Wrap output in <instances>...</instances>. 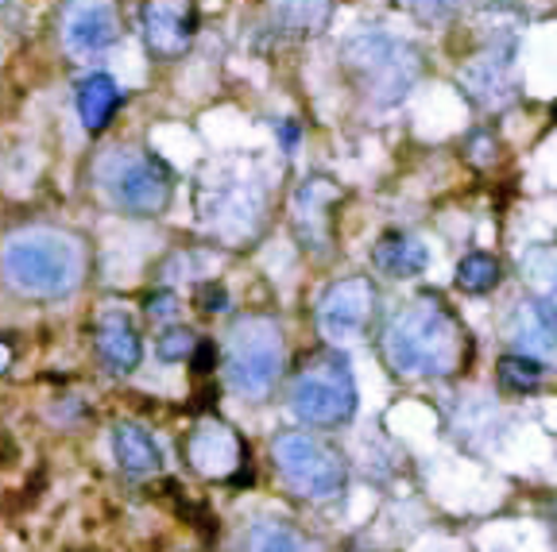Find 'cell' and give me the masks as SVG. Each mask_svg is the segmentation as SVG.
Returning <instances> with one entry per match:
<instances>
[{
	"label": "cell",
	"instance_id": "30",
	"mask_svg": "<svg viewBox=\"0 0 557 552\" xmlns=\"http://www.w3.org/2000/svg\"><path fill=\"white\" fill-rule=\"evenodd\" d=\"M353 552H371V549H353Z\"/></svg>",
	"mask_w": 557,
	"mask_h": 552
},
{
	"label": "cell",
	"instance_id": "20",
	"mask_svg": "<svg viewBox=\"0 0 557 552\" xmlns=\"http://www.w3.org/2000/svg\"><path fill=\"white\" fill-rule=\"evenodd\" d=\"M499 279H504V267L488 252H469L457 264V286L465 294H488V290L499 286Z\"/></svg>",
	"mask_w": 557,
	"mask_h": 552
},
{
	"label": "cell",
	"instance_id": "5",
	"mask_svg": "<svg viewBox=\"0 0 557 552\" xmlns=\"http://www.w3.org/2000/svg\"><path fill=\"white\" fill-rule=\"evenodd\" d=\"M93 175H98V185L109 202L124 213H136V217L163 213L170 205V193H175V178H170L167 163L140 147L105 151Z\"/></svg>",
	"mask_w": 557,
	"mask_h": 552
},
{
	"label": "cell",
	"instance_id": "23",
	"mask_svg": "<svg viewBox=\"0 0 557 552\" xmlns=\"http://www.w3.org/2000/svg\"><path fill=\"white\" fill-rule=\"evenodd\" d=\"M403 4H407L422 24H445V20H453L460 9V0H403Z\"/></svg>",
	"mask_w": 557,
	"mask_h": 552
},
{
	"label": "cell",
	"instance_id": "24",
	"mask_svg": "<svg viewBox=\"0 0 557 552\" xmlns=\"http://www.w3.org/2000/svg\"><path fill=\"white\" fill-rule=\"evenodd\" d=\"M143 313H148L151 321H175V317L182 313V298H178L175 290H155V294L143 298Z\"/></svg>",
	"mask_w": 557,
	"mask_h": 552
},
{
	"label": "cell",
	"instance_id": "16",
	"mask_svg": "<svg viewBox=\"0 0 557 552\" xmlns=\"http://www.w3.org/2000/svg\"><path fill=\"white\" fill-rule=\"evenodd\" d=\"M74 105H78V120L86 124V132H101L109 128L116 116V108L124 105V93L109 74H86L78 81V93H74Z\"/></svg>",
	"mask_w": 557,
	"mask_h": 552
},
{
	"label": "cell",
	"instance_id": "13",
	"mask_svg": "<svg viewBox=\"0 0 557 552\" xmlns=\"http://www.w3.org/2000/svg\"><path fill=\"white\" fill-rule=\"evenodd\" d=\"M341 202V190H337L329 178H306L302 190L294 193V229L299 240L309 247H326L333 236V220L326 213H333V205Z\"/></svg>",
	"mask_w": 557,
	"mask_h": 552
},
{
	"label": "cell",
	"instance_id": "18",
	"mask_svg": "<svg viewBox=\"0 0 557 552\" xmlns=\"http://www.w3.org/2000/svg\"><path fill=\"white\" fill-rule=\"evenodd\" d=\"M271 12L294 36H314L329 20V0H271Z\"/></svg>",
	"mask_w": 557,
	"mask_h": 552
},
{
	"label": "cell",
	"instance_id": "28",
	"mask_svg": "<svg viewBox=\"0 0 557 552\" xmlns=\"http://www.w3.org/2000/svg\"><path fill=\"white\" fill-rule=\"evenodd\" d=\"M549 306H557V271H554V286H549Z\"/></svg>",
	"mask_w": 557,
	"mask_h": 552
},
{
	"label": "cell",
	"instance_id": "26",
	"mask_svg": "<svg viewBox=\"0 0 557 552\" xmlns=\"http://www.w3.org/2000/svg\"><path fill=\"white\" fill-rule=\"evenodd\" d=\"M194 306L202 309V313H225V309H229V290H225L221 282H198Z\"/></svg>",
	"mask_w": 557,
	"mask_h": 552
},
{
	"label": "cell",
	"instance_id": "14",
	"mask_svg": "<svg viewBox=\"0 0 557 552\" xmlns=\"http://www.w3.org/2000/svg\"><path fill=\"white\" fill-rule=\"evenodd\" d=\"M507 333L534 360H557V306H549V301H522V306H515Z\"/></svg>",
	"mask_w": 557,
	"mask_h": 552
},
{
	"label": "cell",
	"instance_id": "2",
	"mask_svg": "<svg viewBox=\"0 0 557 552\" xmlns=\"http://www.w3.org/2000/svg\"><path fill=\"white\" fill-rule=\"evenodd\" d=\"M465 356L469 333L442 301L422 298L383 324V360L395 375H453Z\"/></svg>",
	"mask_w": 557,
	"mask_h": 552
},
{
	"label": "cell",
	"instance_id": "21",
	"mask_svg": "<svg viewBox=\"0 0 557 552\" xmlns=\"http://www.w3.org/2000/svg\"><path fill=\"white\" fill-rule=\"evenodd\" d=\"M248 552H314L302 534H294L283 522H259L248 534Z\"/></svg>",
	"mask_w": 557,
	"mask_h": 552
},
{
	"label": "cell",
	"instance_id": "15",
	"mask_svg": "<svg viewBox=\"0 0 557 552\" xmlns=\"http://www.w3.org/2000/svg\"><path fill=\"white\" fill-rule=\"evenodd\" d=\"M371 264L388 279H418L430 267V252L410 232H383L371 247Z\"/></svg>",
	"mask_w": 557,
	"mask_h": 552
},
{
	"label": "cell",
	"instance_id": "29",
	"mask_svg": "<svg viewBox=\"0 0 557 552\" xmlns=\"http://www.w3.org/2000/svg\"><path fill=\"white\" fill-rule=\"evenodd\" d=\"M549 514H554V522H557V499H554V502H549Z\"/></svg>",
	"mask_w": 557,
	"mask_h": 552
},
{
	"label": "cell",
	"instance_id": "11",
	"mask_svg": "<svg viewBox=\"0 0 557 552\" xmlns=\"http://www.w3.org/2000/svg\"><path fill=\"white\" fill-rule=\"evenodd\" d=\"M140 24L151 54L178 59V54L190 51L198 36V9L194 0H148L140 12Z\"/></svg>",
	"mask_w": 557,
	"mask_h": 552
},
{
	"label": "cell",
	"instance_id": "8",
	"mask_svg": "<svg viewBox=\"0 0 557 552\" xmlns=\"http://www.w3.org/2000/svg\"><path fill=\"white\" fill-rule=\"evenodd\" d=\"M371 313H376V286L371 279H337L333 286H326V294L318 298V333L326 336L333 348L341 344H353L364 336V329L371 324Z\"/></svg>",
	"mask_w": 557,
	"mask_h": 552
},
{
	"label": "cell",
	"instance_id": "17",
	"mask_svg": "<svg viewBox=\"0 0 557 552\" xmlns=\"http://www.w3.org/2000/svg\"><path fill=\"white\" fill-rule=\"evenodd\" d=\"M113 457L128 475H151L160 472L163 464V452L155 445V437L143 425H136V421H121L113 429Z\"/></svg>",
	"mask_w": 557,
	"mask_h": 552
},
{
	"label": "cell",
	"instance_id": "4",
	"mask_svg": "<svg viewBox=\"0 0 557 552\" xmlns=\"http://www.w3.org/2000/svg\"><path fill=\"white\" fill-rule=\"evenodd\" d=\"M356 406H360V390H356L353 363L341 348L309 356L291 383V410L318 429H337L353 421Z\"/></svg>",
	"mask_w": 557,
	"mask_h": 552
},
{
	"label": "cell",
	"instance_id": "3",
	"mask_svg": "<svg viewBox=\"0 0 557 552\" xmlns=\"http://www.w3.org/2000/svg\"><path fill=\"white\" fill-rule=\"evenodd\" d=\"M341 62L376 108L398 105L422 74V54L388 31H356L341 43Z\"/></svg>",
	"mask_w": 557,
	"mask_h": 552
},
{
	"label": "cell",
	"instance_id": "25",
	"mask_svg": "<svg viewBox=\"0 0 557 552\" xmlns=\"http://www.w3.org/2000/svg\"><path fill=\"white\" fill-rule=\"evenodd\" d=\"M465 147H469V158L477 163V167H492L495 158H499V140H495V132H488V128L472 132Z\"/></svg>",
	"mask_w": 557,
	"mask_h": 552
},
{
	"label": "cell",
	"instance_id": "10",
	"mask_svg": "<svg viewBox=\"0 0 557 552\" xmlns=\"http://www.w3.org/2000/svg\"><path fill=\"white\" fill-rule=\"evenodd\" d=\"M59 27L66 54L98 59L121 39V12H116V0H66Z\"/></svg>",
	"mask_w": 557,
	"mask_h": 552
},
{
	"label": "cell",
	"instance_id": "12",
	"mask_svg": "<svg viewBox=\"0 0 557 552\" xmlns=\"http://www.w3.org/2000/svg\"><path fill=\"white\" fill-rule=\"evenodd\" d=\"M93 348H98L101 363L116 375H132L143 360L140 333L124 309H101L98 324H93Z\"/></svg>",
	"mask_w": 557,
	"mask_h": 552
},
{
	"label": "cell",
	"instance_id": "7",
	"mask_svg": "<svg viewBox=\"0 0 557 552\" xmlns=\"http://www.w3.org/2000/svg\"><path fill=\"white\" fill-rule=\"evenodd\" d=\"M275 467L283 475V483L294 495L314 502H329L345 491L349 467L337 448L318 440L314 433H283L271 445Z\"/></svg>",
	"mask_w": 557,
	"mask_h": 552
},
{
	"label": "cell",
	"instance_id": "1",
	"mask_svg": "<svg viewBox=\"0 0 557 552\" xmlns=\"http://www.w3.org/2000/svg\"><path fill=\"white\" fill-rule=\"evenodd\" d=\"M0 271L9 286L24 298L59 301L71 298L86 279V244L66 229L31 224L4 240L0 247Z\"/></svg>",
	"mask_w": 557,
	"mask_h": 552
},
{
	"label": "cell",
	"instance_id": "27",
	"mask_svg": "<svg viewBox=\"0 0 557 552\" xmlns=\"http://www.w3.org/2000/svg\"><path fill=\"white\" fill-rule=\"evenodd\" d=\"M9 363H12V348H9V344H0V371L9 368Z\"/></svg>",
	"mask_w": 557,
	"mask_h": 552
},
{
	"label": "cell",
	"instance_id": "9",
	"mask_svg": "<svg viewBox=\"0 0 557 552\" xmlns=\"http://www.w3.org/2000/svg\"><path fill=\"white\" fill-rule=\"evenodd\" d=\"M182 452H186V464L194 467L198 475H205V479H240V472L252 464L240 433L229 429L217 418L198 421L194 429H190V437L182 440Z\"/></svg>",
	"mask_w": 557,
	"mask_h": 552
},
{
	"label": "cell",
	"instance_id": "6",
	"mask_svg": "<svg viewBox=\"0 0 557 552\" xmlns=\"http://www.w3.org/2000/svg\"><path fill=\"white\" fill-rule=\"evenodd\" d=\"M283 371V329L271 317H240L229 333V348H225V378L240 398H259L271 395L275 378Z\"/></svg>",
	"mask_w": 557,
	"mask_h": 552
},
{
	"label": "cell",
	"instance_id": "19",
	"mask_svg": "<svg viewBox=\"0 0 557 552\" xmlns=\"http://www.w3.org/2000/svg\"><path fill=\"white\" fill-rule=\"evenodd\" d=\"M542 375H546L542 360H534V356H527V351H507V356L495 360V378H499L504 390H515V395L534 390V386L542 383Z\"/></svg>",
	"mask_w": 557,
	"mask_h": 552
},
{
	"label": "cell",
	"instance_id": "22",
	"mask_svg": "<svg viewBox=\"0 0 557 552\" xmlns=\"http://www.w3.org/2000/svg\"><path fill=\"white\" fill-rule=\"evenodd\" d=\"M198 344H202V341H198L186 324H170L167 333L155 341V356H160L163 363H186L198 351Z\"/></svg>",
	"mask_w": 557,
	"mask_h": 552
}]
</instances>
